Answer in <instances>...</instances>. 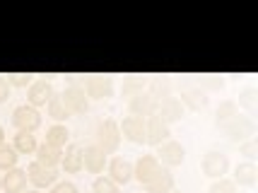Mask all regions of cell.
<instances>
[{
  "mask_svg": "<svg viewBox=\"0 0 258 193\" xmlns=\"http://www.w3.org/2000/svg\"><path fill=\"white\" fill-rule=\"evenodd\" d=\"M251 94H253V90H246L239 97V102L244 104V106H248V109H253V97H251Z\"/></svg>",
  "mask_w": 258,
  "mask_h": 193,
  "instance_id": "32",
  "label": "cell"
},
{
  "mask_svg": "<svg viewBox=\"0 0 258 193\" xmlns=\"http://www.w3.org/2000/svg\"><path fill=\"white\" fill-rule=\"evenodd\" d=\"M60 164H63V169H66L68 174L82 171V148H80V145H68L66 152H63Z\"/></svg>",
  "mask_w": 258,
  "mask_h": 193,
  "instance_id": "19",
  "label": "cell"
},
{
  "mask_svg": "<svg viewBox=\"0 0 258 193\" xmlns=\"http://www.w3.org/2000/svg\"><path fill=\"white\" fill-rule=\"evenodd\" d=\"M53 85L51 82H46V80H34L32 85H29V90H27V104L34 106V109H39V106H46V104L53 99Z\"/></svg>",
  "mask_w": 258,
  "mask_h": 193,
  "instance_id": "7",
  "label": "cell"
},
{
  "mask_svg": "<svg viewBox=\"0 0 258 193\" xmlns=\"http://www.w3.org/2000/svg\"><path fill=\"white\" fill-rule=\"evenodd\" d=\"M162 164H159V159L155 155H143V157H138V162L133 164V179H138L140 183H145L152 179V174L159 169Z\"/></svg>",
  "mask_w": 258,
  "mask_h": 193,
  "instance_id": "14",
  "label": "cell"
},
{
  "mask_svg": "<svg viewBox=\"0 0 258 193\" xmlns=\"http://www.w3.org/2000/svg\"><path fill=\"white\" fill-rule=\"evenodd\" d=\"M51 193H78V186L70 183V181H63V183H56Z\"/></svg>",
  "mask_w": 258,
  "mask_h": 193,
  "instance_id": "30",
  "label": "cell"
},
{
  "mask_svg": "<svg viewBox=\"0 0 258 193\" xmlns=\"http://www.w3.org/2000/svg\"><path fill=\"white\" fill-rule=\"evenodd\" d=\"M169 136H171V128H169L167 121H162L157 114L145 118V143L147 145H155V148H157L164 140H169Z\"/></svg>",
  "mask_w": 258,
  "mask_h": 193,
  "instance_id": "4",
  "label": "cell"
},
{
  "mask_svg": "<svg viewBox=\"0 0 258 193\" xmlns=\"http://www.w3.org/2000/svg\"><path fill=\"white\" fill-rule=\"evenodd\" d=\"M17 152H15V148L12 145H8V143H3L0 145V171H8L12 169L15 164H17Z\"/></svg>",
  "mask_w": 258,
  "mask_h": 193,
  "instance_id": "25",
  "label": "cell"
},
{
  "mask_svg": "<svg viewBox=\"0 0 258 193\" xmlns=\"http://www.w3.org/2000/svg\"><path fill=\"white\" fill-rule=\"evenodd\" d=\"M258 181V169L253 162H244V164H236L234 169V183L241 186H256Z\"/></svg>",
  "mask_w": 258,
  "mask_h": 193,
  "instance_id": "20",
  "label": "cell"
},
{
  "mask_svg": "<svg viewBox=\"0 0 258 193\" xmlns=\"http://www.w3.org/2000/svg\"><path fill=\"white\" fill-rule=\"evenodd\" d=\"M181 114H183V104L176 97H162V99H157V116L162 121H167V123L179 121Z\"/></svg>",
  "mask_w": 258,
  "mask_h": 193,
  "instance_id": "16",
  "label": "cell"
},
{
  "mask_svg": "<svg viewBox=\"0 0 258 193\" xmlns=\"http://www.w3.org/2000/svg\"><path fill=\"white\" fill-rule=\"evenodd\" d=\"M0 191H3V176H0Z\"/></svg>",
  "mask_w": 258,
  "mask_h": 193,
  "instance_id": "35",
  "label": "cell"
},
{
  "mask_svg": "<svg viewBox=\"0 0 258 193\" xmlns=\"http://www.w3.org/2000/svg\"><path fill=\"white\" fill-rule=\"evenodd\" d=\"M3 191L5 193H24L27 191V171L17 169V167H12V169L5 171V176H3Z\"/></svg>",
  "mask_w": 258,
  "mask_h": 193,
  "instance_id": "17",
  "label": "cell"
},
{
  "mask_svg": "<svg viewBox=\"0 0 258 193\" xmlns=\"http://www.w3.org/2000/svg\"><path fill=\"white\" fill-rule=\"evenodd\" d=\"M241 150L246 152L248 157H253V152H256V140H251V143H246V145H241Z\"/></svg>",
  "mask_w": 258,
  "mask_h": 193,
  "instance_id": "33",
  "label": "cell"
},
{
  "mask_svg": "<svg viewBox=\"0 0 258 193\" xmlns=\"http://www.w3.org/2000/svg\"><path fill=\"white\" fill-rule=\"evenodd\" d=\"M145 193H171L174 191V174L169 171V167H159L150 181L143 183Z\"/></svg>",
  "mask_w": 258,
  "mask_h": 193,
  "instance_id": "10",
  "label": "cell"
},
{
  "mask_svg": "<svg viewBox=\"0 0 258 193\" xmlns=\"http://www.w3.org/2000/svg\"><path fill=\"white\" fill-rule=\"evenodd\" d=\"M106 169H109V179H111L116 186H125V183L133 179V164H131L128 159H123V157L109 159Z\"/></svg>",
  "mask_w": 258,
  "mask_h": 193,
  "instance_id": "12",
  "label": "cell"
},
{
  "mask_svg": "<svg viewBox=\"0 0 258 193\" xmlns=\"http://www.w3.org/2000/svg\"><path fill=\"white\" fill-rule=\"evenodd\" d=\"M87 99H109L113 94V82L109 78H90L85 82Z\"/></svg>",
  "mask_w": 258,
  "mask_h": 193,
  "instance_id": "15",
  "label": "cell"
},
{
  "mask_svg": "<svg viewBox=\"0 0 258 193\" xmlns=\"http://www.w3.org/2000/svg\"><path fill=\"white\" fill-rule=\"evenodd\" d=\"M109 164V155H104L97 145H87L82 150V169L90 174H101L104 167Z\"/></svg>",
  "mask_w": 258,
  "mask_h": 193,
  "instance_id": "11",
  "label": "cell"
},
{
  "mask_svg": "<svg viewBox=\"0 0 258 193\" xmlns=\"http://www.w3.org/2000/svg\"><path fill=\"white\" fill-rule=\"evenodd\" d=\"M179 102L186 104L191 111H198V109H203V106H208V102H210V99H208V94H205L203 90H188L179 99Z\"/></svg>",
  "mask_w": 258,
  "mask_h": 193,
  "instance_id": "23",
  "label": "cell"
},
{
  "mask_svg": "<svg viewBox=\"0 0 258 193\" xmlns=\"http://www.w3.org/2000/svg\"><path fill=\"white\" fill-rule=\"evenodd\" d=\"M10 85H8V80L5 78H0V104L3 102H8V99H10Z\"/></svg>",
  "mask_w": 258,
  "mask_h": 193,
  "instance_id": "31",
  "label": "cell"
},
{
  "mask_svg": "<svg viewBox=\"0 0 258 193\" xmlns=\"http://www.w3.org/2000/svg\"><path fill=\"white\" fill-rule=\"evenodd\" d=\"M68 128L66 125H60V123H56V125H51L48 131H46V143L48 145H53V148H58V150H63L68 145Z\"/></svg>",
  "mask_w": 258,
  "mask_h": 193,
  "instance_id": "22",
  "label": "cell"
},
{
  "mask_svg": "<svg viewBox=\"0 0 258 193\" xmlns=\"http://www.w3.org/2000/svg\"><path fill=\"white\" fill-rule=\"evenodd\" d=\"M12 148L17 155H32L36 152L39 148V143H36V136L34 133H24V131H17V136H15V143H12Z\"/></svg>",
  "mask_w": 258,
  "mask_h": 193,
  "instance_id": "21",
  "label": "cell"
},
{
  "mask_svg": "<svg viewBox=\"0 0 258 193\" xmlns=\"http://www.w3.org/2000/svg\"><path fill=\"white\" fill-rule=\"evenodd\" d=\"M24 193H39V191H24Z\"/></svg>",
  "mask_w": 258,
  "mask_h": 193,
  "instance_id": "36",
  "label": "cell"
},
{
  "mask_svg": "<svg viewBox=\"0 0 258 193\" xmlns=\"http://www.w3.org/2000/svg\"><path fill=\"white\" fill-rule=\"evenodd\" d=\"M236 116H239V111H236L234 102L220 104V109H217V125H220V128H225L227 123H232V121H234Z\"/></svg>",
  "mask_w": 258,
  "mask_h": 193,
  "instance_id": "24",
  "label": "cell"
},
{
  "mask_svg": "<svg viewBox=\"0 0 258 193\" xmlns=\"http://www.w3.org/2000/svg\"><path fill=\"white\" fill-rule=\"evenodd\" d=\"M171 193H181V191H171Z\"/></svg>",
  "mask_w": 258,
  "mask_h": 193,
  "instance_id": "37",
  "label": "cell"
},
{
  "mask_svg": "<svg viewBox=\"0 0 258 193\" xmlns=\"http://www.w3.org/2000/svg\"><path fill=\"white\" fill-rule=\"evenodd\" d=\"M5 143V131H3V125H0V145Z\"/></svg>",
  "mask_w": 258,
  "mask_h": 193,
  "instance_id": "34",
  "label": "cell"
},
{
  "mask_svg": "<svg viewBox=\"0 0 258 193\" xmlns=\"http://www.w3.org/2000/svg\"><path fill=\"white\" fill-rule=\"evenodd\" d=\"M60 159H63V150L53 148V145H48V143H41V145L36 148V162H41V164L51 167V169H56L58 164H60Z\"/></svg>",
  "mask_w": 258,
  "mask_h": 193,
  "instance_id": "18",
  "label": "cell"
},
{
  "mask_svg": "<svg viewBox=\"0 0 258 193\" xmlns=\"http://www.w3.org/2000/svg\"><path fill=\"white\" fill-rule=\"evenodd\" d=\"M46 106H48V116H51V118H56V121H68V118H70V111L66 109V104L60 102L58 94H53V99L46 104Z\"/></svg>",
  "mask_w": 258,
  "mask_h": 193,
  "instance_id": "26",
  "label": "cell"
},
{
  "mask_svg": "<svg viewBox=\"0 0 258 193\" xmlns=\"http://www.w3.org/2000/svg\"><path fill=\"white\" fill-rule=\"evenodd\" d=\"M210 193H236V183L229 179H217L210 186Z\"/></svg>",
  "mask_w": 258,
  "mask_h": 193,
  "instance_id": "28",
  "label": "cell"
},
{
  "mask_svg": "<svg viewBox=\"0 0 258 193\" xmlns=\"http://www.w3.org/2000/svg\"><path fill=\"white\" fill-rule=\"evenodd\" d=\"M118 131H121V138H125V140H131L135 145H145V118L125 116L118 125Z\"/></svg>",
  "mask_w": 258,
  "mask_h": 193,
  "instance_id": "9",
  "label": "cell"
},
{
  "mask_svg": "<svg viewBox=\"0 0 258 193\" xmlns=\"http://www.w3.org/2000/svg\"><path fill=\"white\" fill-rule=\"evenodd\" d=\"M97 148L104 152V155H116L118 152V145H121V131H118V123L113 118H106L101 121L99 128H97Z\"/></svg>",
  "mask_w": 258,
  "mask_h": 193,
  "instance_id": "1",
  "label": "cell"
},
{
  "mask_svg": "<svg viewBox=\"0 0 258 193\" xmlns=\"http://www.w3.org/2000/svg\"><path fill=\"white\" fill-rule=\"evenodd\" d=\"M155 157L159 159V164H164V167H179L183 164V159H186V150L181 143L176 140H164L162 145H157V152H155Z\"/></svg>",
  "mask_w": 258,
  "mask_h": 193,
  "instance_id": "2",
  "label": "cell"
},
{
  "mask_svg": "<svg viewBox=\"0 0 258 193\" xmlns=\"http://www.w3.org/2000/svg\"><path fill=\"white\" fill-rule=\"evenodd\" d=\"M92 191L94 193H118V186L109 179V176H97L92 183Z\"/></svg>",
  "mask_w": 258,
  "mask_h": 193,
  "instance_id": "27",
  "label": "cell"
},
{
  "mask_svg": "<svg viewBox=\"0 0 258 193\" xmlns=\"http://www.w3.org/2000/svg\"><path fill=\"white\" fill-rule=\"evenodd\" d=\"M203 174L210 176V179H225L227 169H229V159L227 155L217 152V150H210L205 157H203Z\"/></svg>",
  "mask_w": 258,
  "mask_h": 193,
  "instance_id": "5",
  "label": "cell"
},
{
  "mask_svg": "<svg viewBox=\"0 0 258 193\" xmlns=\"http://www.w3.org/2000/svg\"><path fill=\"white\" fill-rule=\"evenodd\" d=\"M12 123L17 131H24V133H34L39 125H41V114L29 106V104H22L12 111Z\"/></svg>",
  "mask_w": 258,
  "mask_h": 193,
  "instance_id": "3",
  "label": "cell"
},
{
  "mask_svg": "<svg viewBox=\"0 0 258 193\" xmlns=\"http://www.w3.org/2000/svg\"><path fill=\"white\" fill-rule=\"evenodd\" d=\"M8 85L10 87H29L32 75H8Z\"/></svg>",
  "mask_w": 258,
  "mask_h": 193,
  "instance_id": "29",
  "label": "cell"
},
{
  "mask_svg": "<svg viewBox=\"0 0 258 193\" xmlns=\"http://www.w3.org/2000/svg\"><path fill=\"white\" fill-rule=\"evenodd\" d=\"M58 179V169H51L41 162H32L27 167V181H32L36 188H46V186H53Z\"/></svg>",
  "mask_w": 258,
  "mask_h": 193,
  "instance_id": "6",
  "label": "cell"
},
{
  "mask_svg": "<svg viewBox=\"0 0 258 193\" xmlns=\"http://www.w3.org/2000/svg\"><path fill=\"white\" fill-rule=\"evenodd\" d=\"M60 102L66 104V109L73 114H87V109H90V99H87V94L82 87H68L63 94H60Z\"/></svg>",
  "mask_w": 258,
  "mask_h": 193,
  "instance_id": "8",
  "label": "cell"
},
{
  "mask_svg": "<svg viewBox=\"0 0 258 193\" xmlns=\"http://www.w3.org/2000/svg\"><path fill=\"white\" fill-rule=\"evenodd\" d=\"M131 116H140V118H150V116L157 114V97L152 94H135L131 97Z\"/></svg>",
  "mask_w": 258,
  "mask_h": 193,
  "instance_id": "13",
  "label": "cell"
}]
</instances>
